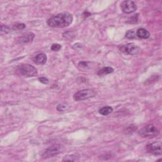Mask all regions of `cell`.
Masks as SVG:
<instances>
[{
    "label": "cell",
    "instance_id": "5",
    "mask_svg": "<svg viewBox=\"0 0 162 162\" xmlns=\"http://www.w3.org/2000/svg\"><path fill=\"white\" fill-rule=\"evenodd\" d=\"M62 148L63 147L60 144H55L51 146V147L46 149V150L41 155L42 158L46 159L53 157L55 156L60 154L62 151Z\"/></svg>",
    "mask_w": 162,
    "mask_h": 162
},
{
    "label": "cell",
    "instance_id": "17",
    "mask_svg": "<svg viewBox=\"0 0 162 162\" xmlns=\"http://www.w3.org/2000/svg\"><path fill=\"white\" fill-rule=\"evenodd\" d=\"M136 36V34H135L134 31L132 30L127 31L126 34V37L129 39H134Z\"/></svg>",
    "mask_w": 162,
    "mask_h": 162
},
{
    "label": "cell",
    "instance_id": "13",
    "mask_svg": "<svg viewBox=\"0 0 162 162\" xmlns=\"http://www.w3.org/2000/svg\"><path fill=\"white\" fill-rule=\"evenodd\" d=\"M92 63L89 61H80L79 63L78 67H79L80 70H88L89 68H91Z\"/></svg>",
    "mask_w": 162,
    "mask_h": 162
},
{
    "label": "cell",
    "instance_id": "1",
    "mask_svg": "<svg viewBox=\"0 0 162 162\" xmlns=\"http://www.w3.org/2000/svg\"><path fill=\"white\" fill-rule=\"evenodd\" d=\"M72 22V15L68 12H63L49 18L47 24L53 28H63L70 26Z\"/></svg>",
    "mask_w": 162,
    "mask_h": 162
},
{
    "label": "cell",
    "instance_id": "16",
    "mask_svg": "<svg viewBox=\"0 0 162 162\" xmlns=\"http://www.w3.org/2000/svg\"><path fill=\"white\" fill-rule=\"evenodd\" d=\"M26 28V25L24 24H17L12 27V29L14 30H20Z\"/></svg>",
    "mask_w": 162,
    "mask_h": 162
},
{
    "label": "cell",
    "instance_id": "3",
    "mask_svg": "<svg viewBox=\"0 0 162 162\" xmlns=\"http://www.w3.org/2000/svg\"><path fill=\"white\" fill-rule=\"evenodd\" d=\"M138 133L139 136L142 138H154L157 136L160 132L157 127L153 124H149L140 129Z\"/></svg>",
    "mask_w": 162,
    "mask_h": 162
},
{
    "label": "cell",
    "instance_id": "12",
    "mask_svg": "<svg viewBox=\"0 0 162 162\" xmlns=\"http://www.w3.org/2000/svg\"><path fill=\"white\" fill-rule=\"evenodd\" d=\"M113 72V68L110 67H104L101 68V70H99L98 72V75L99 76H105V75H107L109 74H111Z\"/></svg>",
    "mask_w": 162,
    "mask_h": 162
},
{
    "label": "cell",
    "instance_id": "21",
    "mask_svg": "<svg viewBox=\"0 0 162 162\" xmlns=\"http://www.w3.org/2000/svg\"><path fill=\"white\" fill-rule=\"evenodd\" d=\"M57 110L60 111H63L65 110H67L66 105L63 104H60L57 106Z\"/></svg>",
    "mask_w": 162,
    "mask_h": 162
},
{
    "label": "cell",
    "instance_id": "20",
    "mask_svg": "<svg viewBox=\"0 0 162 162\" xmlns=\"http://www.w3.org/2000/svg\"><path fill=\"white\" fill-rule=\"evenodd\" d=\"M1 32H4L5 33H8L9 31L10 30V28L7 26H4V25H2L1 27Z\"/></svg>",
    "mask_w": 162,
    "mask_h": 162
},
{
    "label": "cell",
    "instance_id": "6",
    "mask_svg": "<svg viewBox=\"0 0 162 162\" xmlns=\"http://www.w3.org/2000/svg\"><path fill=\"white\" fill-rule=\"evenodd\" d=\"M119 49L121 52L128 55H136L140 51L139 46L134 43H128L126 45H122Z\"/></svg>",
    "mask_w": 162,
    "mask_h": 162
},
{
    "label": "cell",
    "instance_id": "14",
    "mask_svg": "<svg viewBox=\"0 0 162 162\" xmlns=\"http://www.w3.org/2000/svg\"><path fill=\"white\" fill-rule=\"evenodd\" d=\"M113 108L111 107H109V106H107V107H105L103 108H101L100 110H99V113H100L102 115H108L109 114H110L112 111H113Z\"/></svg>",
    "mask_w": 162,
    "mask_h": 162
},
{
    "label": "cell",
    "instance_id": "9",
    "mask_svg": "<svg viewBox=\"0 0 162 162\" xmlns=\"http://www.w3.org/2000/svg\"><path fill=\"white\" fill-rule=\"evenodd\" d=\"M34 37H35V34L32 32H27L22 35L20 37H18L17 39V41L20 43H28L30 42H32Z\"/></svg>",
    "mask_w": 162,
    "mask_h": 162
},
{
    "label": "cell",
    "instance_id": "18",
    "mask_svg": "<svg viewBox=\"0 0 162 162\" xmlns=\"http://www.w3.org/2000/svg\"><path fill=\"white\" fill-rule=\"evenodd\" d=\"M138 15H134L132 17L129 18V20H127V22L129 24H136L138 22Z\"/></svg>",
    "mask_w": 162,
    "mask_h": 162
},
{
    "label": "cell",
    "instance_id": "22",
    "mask_svg": "<svg viewBox=\"0 0 162 162\" xmlns=\"http://www.w3.org/2000/svg\"><path fill=\"white\" fill-rule=\"evenodd\" d=\"M38 80H39L40 82H41L43 84H47L49 82V80L47 79L46 77H39Z\"/></svg>",
    "mask_w": 162,
    "mask_h": 162
},
{
    "label": "cell",
    "instance_id": "2",
    "mask_svg": "<svg viewBox=\"0 0 162 162\" xmlns=\"http://www.w3.org/2000/svg\"><path fill=\"white\" fill-rule=\"evenodd\" d=\"M16 72L19 75L27 77H35L38 74L36 67L29 64H21L18 65Z\"/></svg>",
    "mask_w": 162,
    "mask_h": 162
},
{
    "label": "cell",
    "instance_id": "4",
    "mask_svg": "<svg viewBox=\"0 0 162 162\" xmlns=\"http://www.w3.org/2000/svg\"><path fill=\"white\" fill-rule=\"evenodd\" d=\"M96 95V92L93 89H87L76 92L74 95V99L75 101H79L86 100L89 98L95 97Z\"/></svg>",
    "mask_w": 162,
    "mask_h": 162
},
{
    "label": "cell",
    "instance_id": "7",
    "mask_svg": "<svg viewBox=\"0 0 162 162\" xmlns=\"http://www.w3.org/2000/svg\"><path fill=\"white\" fill-rule=\"evenodd\" d=\"M146 151L149 153L154 155H161V142H154L151 144H149L146 146Z\"/></svg>",
    "mask_w": 162,
    "mask_h": 162
},
{
    "label": "cell",
    "instance_id": "11",
    "mask_svg": "<svg viewBox=\"0 0 162 162\" xmlns=\"http://www.w3.org/2000/svg\"><path fill=\"white\" fill-rule=\"evenodd\" d=\"M136 36L141 39H148L149 36H150V33L146 29H143V28H140L137 30Z\"/></svg>",
    "mask_w": 162,
    "mask_h": 162
},
{
    "label": "cell",
    "instance_id": "8",
    "mask_svg": "<svg viewBox=\"0 0 162 162\" xmlns=\"http://www.w3.org/2000/svg\"><path fill=\"white\" fill-rule=\"evenodd\" d=\"M121 9L124 13L129 14L136 11L137 6L132 1H124L121 4Z\"/></svg>",
    "mask_w": 162,
    "mask_h": 162
},
{
    "label": "cell",
    "instance_id": "10",
    "mask_svg": "<svg viewBox=\"0 0 162 162\" xmlns=\"http://www.w3.org/2000/svg\"><path fill=\"white\" fill-rule=\"evenodd\" d=\"M33 61L37 65H44L47 61V57L45 53H39L34 57Z\"/></svg>",
    "mask_w": 162,
    "mask_h": 162
},
{
    "label": "cell",
    "instance_id": "19",
    "mask_svg": "<svg viewBox=\"0 0 162 162\" xmlns=\"http://www.w3.org/2000/svg\"><path fill=\"white\" fill-rule=\"evenodd\" d=\"M61 48V46L59 44H53L51 46V50L53 51H58Z\"/></svg>",
    "mask_w": 162,
    "mask_h": 162
},
{
    "label": "cell",
    "instance_id": "15",
    "mask_svg": "<svg viewBox=\"0 0 162 162\" xmlns=\"http://www.w3.org/2000/svg\"><path fill=\"white\" fill-rule=\"evenodd\" d=\"M78 160V157L76 155H67L65 156L63 158V161H76Z\"/></svg>",
    "mask_w": 162,
    "mask_h": 162
},
{
    "label": "cell",
    "instance_id": "23",
    "mask_svg": "<svg viewBox=\"0 0 162 162\" xmlns=\"http://www.w3.org/2000/svg\"><path fill=\"white\" fill-rule=\"evenodd\" d=\"M82 48V45L80 44V43H77V44H75L73 46V48L78 50V49H80Z\"/></svg>",
    "mask_w": 162,
    "mask_h": 162
}]
</instances>
